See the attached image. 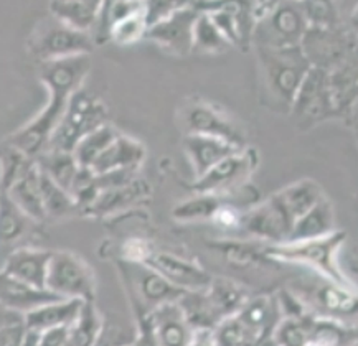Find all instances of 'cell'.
Instances as JSON below:
<instances>
[{"instance_id": "cell-1", "label": "cell", "mask_w": 358, "mask_h": 346, "mask_svg": "<svg viewBox=\"0 0 358 346\" xmlns=\"http://www.w3.org/2000/svg\"><path fill=\"white\" fill-rule=\"evenodd\" d=\"M90 71V55L41 63L40 80L48 89L47 104L29 124L12 134L7 138V144L31 159H36L41 152L47 150L50 138L62 121L71 96L83 89V82Z\"/></svg>"}, {"instance_id": "cell-2", "label": "cell", "mask_w": 358, "mask_h": 346, "mask_svg": "<svg viewBox=\"0 0 358 346\" xmlns=\"http://www.w3.org/2000/svg\"><path fill=\"white\" fill-rule=\"evenodd\" d=\"M345 239L347 234L337 229L329 236L310 239V241L266 246L264 254L271 261L301 266L330 282L345 285V287H358L348 279L345 271L338 264V252H341Z\"/></svg>"}, {"instance_id": "cell-3", "label": "cell", "mask_w": 358, "mask_h": 346, "mask_svg": "<svg viewBox=\"0 0 358 346\" xmlns=\"http://www.w3.org/2000/svg\"><path fill=\"white\" fill-rule=\"evenodd\" d=\"M258 53L266 89L282 104L292 108L297 92L312 68L302 46L281 50L258 48Z\"/></svg>"}, {"instance_id": "cell-4", "label": "cell", "mask_w": 358, "mask_h": 346, "mask_svg": "<svg viewBox=\"0 0 358 346\" xmlns=\"http://www.w3.org/2000/svg\"><path fill=\"white\" fill-rule=\"evenodd\" d=\"M108 121V108L98 98L86 91H76L71 96L68 108L58 127L55 129L47 149L71 152L76 149L83 137L88 136Z\"/></svg>"}, {"instance_id": "cell-5", "label": "cell", "mask_w": 358, "mask_h": 346, "mask_svg": "<svg viewBox=\"0 0 358 346\" xmlns=\"http://www.w3.org/2000/svg\"><path fill=\"white\" fill-rule=\"evenodd\" d=\"M47 290L59 298L93 302L96 275L83 257L70 251H53L47 274Z\"/></svg>"}, {"instance_id": "cell-6", "label": "cell", "mask_w": 358, "mask_h": 346, "mask_svg": "<svg viewBox=\"0 0 358 346\" xmlns=\"http://www.w3.org/2000/svg\"><path fill=\"white\" fill-rule=\"evenodd\" d=\"M309 25L302 12L301 3H278L268 18L256 23L251 41L258 48L281 50L301 46L304 41Z\"/></svg>"}, {"instance_id": "cell-7", "label": "cell", "mask_w": 358, "mask_h": 346, "mask_svg": "<svg viewBox=\"0 0 358 346\" xmlns=\"http://www.w3.org/2000/svg\"><path fill=\"white\" fill-rule=\"evenodd\" d=\"M29 46L30 52L41 63H48L91 55L94 50V41L90 34L70 29L53 18V22L45 23L41 25V30L35 31Z\"/></svg>"}, {"instance_id": "cell-8", "label": "cell", "mask_w": 358, "mask_h": 346, "mask_svg": "<svg viewBox=\"0 0 358 346\" xmlns=\"http://www.w3.org/2000/svg\"><path fill=\"white\" fill-rule=\"evenodd\" d=\"M122 279L126 280L129 295L134 297V305L141 308V317L145 318L160 305L178 302L185 292L173 287L164 277L144 264L122 261L119 264Z\"/></svg>"}, {"instance_id": "cell-9", "label": "cell", "mask_w": 358, "mask_h": 346, "mask_svg": "<svg viewBox=\"0 0 358 346\" xmlns=\"http://www.w3.org/2000/svg\"><path fill=\"white\" fill-rule=\"evenodd\" d=\"M294 223V216L289 213L278 193H274L268 200L245 211L241 229L258 241H266L268 246H279L287 243Z\"/></svg>"}, {"instance_id": "cell-10", "label": "cell", "mask_w": 358, "mask_h": 346, "mask_svg": "<svg viewBox=\"0 0 358 346\" xmlns=\"http://www.w3.org/2000/svg\"><path fill=\"white\" fill-rule=\"evenodd\" d=\"M259 164L258 152L255 149H243L208 170L203 177L196 178L194 185L195 193H213V195H228L245 187Z\"/></svg>"}, {"instance_id": "cell-11", "label": "cell", "mask_w": 358, "mask_h": 346, "mask_svg": "<svg viewBox=\"0 0 358 346\" xmlns=\"http://www.w3.org/2000/svg\"><path fill=\"white\" fill-rule=\"evenodd\" d=\"M199 12L190 3H185L165 20L149 27L145 40L154 41L165 52L185 57L194 50V25Z\"/></svg>"}, {"instance_id": "cell-12", "label": "cell", "mask_w": 358, "mask_h": 346, "mask_svg": "<svg viewBox=\"0 0 358 346\" xmlns=\"http://www.w3.org/2000/svg\"><path fill=\"white\" fill-rule=\"evenodd\" d=\"M144 266L157 272L169 284L182 292L205 290L213 280V277L203 267L172 252L154 251Z\"/></svg>"}, {"instance_id": "cell-13", "label": "cell", "mask_w": 358, "mask_h": 346, "mask_svg": "<svg viewBox=\"0 0 358 346\" xmlns=\"http://www.w3.org/2000/svg\"><path fill=\"white\" fill-rule=\"evenodd\" d=\"M319 277V275H317ZM319 285L312 290L310 300H304V307L317 312V318H327L345 323L358 318V287H345L319 277Z\"/></svg>"}, {"instance_id": "cell-14", "label": "cell", "mask_w": 358, "mask_h": 346, "mask_svg": "<svg viewBox=\"0 0 358 346\" xmlns=\"http://www.w3.org/2000/svg\"><path fill=\"white\" fill-rule=\"evenodd\" d=\"M183 124H185L187 136L195 134V136L218 137L238 147H245V136L240 127L212 104L195 103L188 106L183 114Z\"/></svg>"}, {"instance_id": "cell-15", "label": "cell", "mask_w": 358, "mask_h": 346, "mask_svg": "<svg viewBox=\"0 0 358 346\" xmlns=\"http://www.w3.org/2000/svg\"><path fill=\"white\" fill-rule=\"evenodd\" d=\"M142 320L155 346H187L194 330L188 325L178 302L160 305Z\"/></svg>"}, {"instance_id": "cell-16", "label": "cell", "mask_w": 358, "mask_h": 346, "mask_svg": "<svg viewBox=\"0 0 358 346\" xmlns=\"http://www.w3.org/2000/svg\"><path fill=\"white\" fill-rule=\"evenodd\" d=\"M52 254L53 251L35 246L20 247L7 257L0 272L34 287L47 289V274Z\"/></svg>"}, {"instance_id": "cell-17", "label": "cell", "mask_w": 358, "mask_h": 346, "mask_svg": "<svg viewBox=\"0 0 358 346\" xmlns=\"http://www.w3.org/2000/svg\"><path fill=\"white\" fill-rule=\"evenodd\" d=\"M183 149H185L187 159L190 161V167L194 170L196 180L203 177L208 170H212L215 165L227 159V157L238 154L245 147H238L218 137L188 134L183 138Z\"/></svg>"}, {"instance_id": "cell-18", "label": "cell", "mask_w": 358, "mask_h": 346, "mask_svg": "<svg viewBox=\"0 0 358 346\" xmlns=\"http://www.w3.org/2000/svg\"><path fill=\"white\" fill-rule=\"evenodd\" d=\"M34 219L18 210L6 192L0 190V269L13 251L25 247Z\"/></svg>"}, {"instance_id": "cell-19", "label": "cell", "mask_w": 358, "mask_h": 346, "mask_svg": "<svg viewBox=\"0 0 358 346\" xmlns=\"http://www.w3.org/2000/svg\"><path fill=\"white\" fill-rule=\"evenodd\" d=\"M58 295L38 289L0 272V307L24 318L27 313L58 300Z\"/></svg>"}, {"instance_id": "cell-20", "label": "cell", "mask_w": 358, "mask_h": 346, "mask_svg": "<svg viewBox=\"0 0 358 346\" xmlns=\"http://www.w3.org/2000/svg\"><path fill=\"white\" fill-rule=\"evenodd\" d=\"M236 317L245 326L255 346L273 335L278 323L281 322V313H279L276 300L266 297V295L248 298Z\"/></svg>"}, {"instance_id": "cell-21", "label": "cell", "mask_w": 358, "mask_h": 346, "mask_svg": "<svg viewBox=\"0 0 358 346\" xmlns=\"http://www.w3.org/2000/svg\"><path fill=\"white\" fill-rule=\"evenodd\" d=\"M86 302L75 298H58L47 305L24 315V325L29 331L43 333L53 329H71L80 317Z\"/></svg>"}, {"instance_id": "cell-22", "label": "cell", "mask_w": 358, "mask_h": 346, "mask_svg": "<svg viewBox=\"0 0 358 346\" xmlns=\"http://www.w3.org/2000/svg\"><path fill=\"white\" fill-rule=\"evenodd\" d=\"M2 192H6L8 198L18 206V210L29 216L30 219H34L35 223H40V221L47 218L43 210V201H41L40 168L35 159L27 165L24 172L13 180L10 187Z\"/></svg>"}, {"instance_id": "cell-23", "label": "cell", "mask_w": 358, "mask_h": 346, "mask_svg": "<svg viewBox=\"0 0 358 346\" xmlns=\"http://www.w3.org/2000/svg\"><path fill=\"white\" fill-rule=\"evenodd\" d=\"M145 159L144 145L134 140V138L121 134L111 145L104 150V154L94 161L93 170L94 175H106L119 170H139L142 161Z\"/></svg>"}, {"instance_id": "cell-24", "label": "cell", "mask_w": 358, "mask_h": 346, "mask_svg": "<svg viewBox=\"0 0 358 346\" xmlns=\"http://www.w3.org/2000/svg\"><path fill=\"white\" fill-rule=\"evenodd\" d=\"M334 231H337V228H335L334 206L327 200V196H325L314 208H310L306 215H302L299 219H296L291 234H289L287 243L319 239L329 236Z\"/></svg>"}, {"instance_id": "cell-25", "label": "cell", "mask_w": 358, "mask_h": 346, "mask_svg": "<svg viewBox=\"0 0 358 346\" xmlns=\"http://www.w3.org/2000/svg\"><path fill=\"white\" fill-rule=\"evenodd\" d=\"M203 292L206 302H208L210 308H212L213 315L217 317L218 323L223 318L236 315L240 312V308L246 303V300L250 298L248 297V292L240 284L228 279H215V277L212 284Z\"/></svg>"}, {"instance_id": "cell-26", "label": "cell", "mask_w": 358, "mask_h": 346, "mask_svg": "<svg viewBox=\"0 0 358 346\" xmlns=\"http://www.w3.org/2000/svg\"><path fill=\"white\" fill-rule=\"evenodd\" d=\"M48 8L55 20L70 27V29L91 35L96 20H98L101 2H93V0H86V2H80V0L59 2L58 0V2H50Z\"/></svg>"}, {"instance_id": "cell-27", "label": "cell", "mask_w": 358, "mask_h": 346, "mask_svg": "<svg viewBox=\"0 0 358 346\" xmlns=\"http://www.w3.org/2000/svg\"><path fill=\"white\" fill-rule=\"evenodd\" d=\"M38 168L52 178L58 187L70 193L73 182H75L76 175L80 173L81 165L78 164L75 155L71 152H62V150H52L47 149L45 152L35 159Z\"/></svg>"}, {"instance_id": "cell-28", "label": "cell", "mask_w": 358, "mask_h": 346, "mask_svg": "<svg viewBox=\"0 0 358 346\" xmlns=\"http://www.w3.org/2000/svg\"><path fill=\"white\" fill-rule=\"evenodd\" d=\"M228 195H213V193H195V196L178 203L172 210V218L180 223H195V221L213 219V216L229 200Z\"/></svg>"}, {"instance_id": "cell-29", "label": "cell", "mask_w": 358, "mask_h": 346, "mask_svg": "<svg viewBox=\"0 0 358 346\" xmlns=\"http://www.w3.org/2000/svg\"><path fill=\"white\" fill-rule=\"evenodd\" d=\"M278 196L286 205L294 219H299L302 215H306L310 208H314L322 198H325L322 187L310 178L287 185L286 188L278 192Z\"/></svg>"}, {"instance_id": "cell-30", "label": "cell", "mask_w": 358, "mask_h": 346, "mask_svg": "<svg viewBox=\"0 0 358 346\" xmlns=\"http://www.w3.org/2000/svg\"><path fill=\"white\" fill-rule=\"evenodd\" d=\"M121 136V132L111 124H103V126L94 129L88 136L83 137L76 149L73 150V155L78 160V164L85 168H91L96 160L104 154V150L113 144L116 138Z\"/></svg>"}, {"instance_id": "cell-31", "label": "cell", "mask_w": 358, "mask_h": 346, "mask_svg": "<svg viewBox=\"0 0 358 346\" xmlns=\"http://www.w3.org/2000/svg\"><path fill=\"white\" fill-rule=\"evenodd\" d=\"M40 190L41 201H43L45 216L50 218H63L71 215L76 210V203L73 196L62 187H58L52 178L40 170Z\"/></svg>"}, {"instance_id": "cell-32", "label": "cell", "mask_w": 358, "mask_h": 346, "mask_svg": "<svg viewBox=\"0 0 358 346\" xmlns=\"http://www.w3.org/2000/svg\"><path fill=\"white\" fill-rule=\"evenodd\" d=\"M103 330V320L93 307V302H86L83 310L70 329V341L73 346H96Z\"/></svg>"}, {"instance_id": "cell-33", "label": "cell", "mask_w": 358, "mask_h": 346, "mask_svg": "<svg viewBox=\"0 0 358 346\" xmlns=\"http://www.w3.org/2000/svg\"><path fill=\"white\" fill-rule=\"evenodd\" d=\"M314 317H287L281 318L273 331V338L279 346H307L310 336V329Z\"/></svg>"}, {"instance_id": "cell-34", "label": "cell", "mask_w": 358, "mask_h": 346, "mask_svg": "<svg viewBox=\"0 0 358 346\" xmlns=\"http://www.w3.org/2000/svg\"><path fill=\"white\" fill-rule=\"evenodd\" d=\"M229 46L208 13H199L194 25V50L201 53H222Z\"/></svg>"}, {"instance_id": "cell-35", "label": "cell", "mask_w": 358, "mask_h": 346, "mask_svg": "<svg viewBox=\"0 0 358 346\" xmlns=\"http://www.w3.org/2000/svg\"><path fill=\"white\" fill-rule=\"evenodd\" d=\"M147 29H149V25H147L144 15V6H142L139 12L132 13L113 27L111 34H109V41L119 46L139 43V41L145 40Z\"/></svg>"}, {"instance_id": "cell-36", "label": "cell", "mask_w": 358, "mask_h": 346, "mask_svg": "<svg viewBox=\"0 0 358 346\" xmlns=\"http://www.w3.org/2000/svg\"><path fill=\"white\" fill-rule=\"evenodd\" d=\"M218 346H255L236 315L223 318L213 329Z\"/></svg>"}, {"instance_id": "cell-37", "label": "cell", "mask_w": 358, "mask_h": 346, "mask_svg": "<svg viewBox=\"0 0 358 346\" xmlns=\"http://www.w3.org/2000/svg\"><path fill=\"white\" fill-rule=\"evenodd\" d=\"M307 25L309 29L329 30V27L334 23V7L329 2H307L302 6Z\"/></svg>"}, {"instance_id": "cell-38", "label": "cell", "mask_w": 358, "mask_h": 346, "mask_svg": "<svg viewBox=\"0 0 358 346\" xmlns=\"http://www.w3.org/2000/svg\"><path fill=\"white\" fill-rule=\"evenodd\" d=\"M217 247L224 254V257H227L231 264H236V266H246V264H251V262H256L261 254L256 251L255 246H251V244H243V243H231V244L223 243Z\"/></svg>"}, {"instance_id": "cell-39", "label": "cell", "mask_w": 358, "mask_h": 346, "mask_svg": "<svg viewBox=\"0 0 358 346\" xmlns=\"http://www.w3.org/2000/svg\"><path fill=\"white\" fill-rule=\"evenodd\" d=\"M187 2H144V15L147 25L152 27L155 23L165 20L173 12L178 10Z\"/></svg>"}, {"instance_id": "cell-40", "label": "cell", "mask_w": 358, "mask_h": 346, "mask_svg": "<svg viewBox=\"0 0 358 346\" xmlns=\"http://www.w3.org/2000/svg\"><path fill=\"white\" fill-rule=\"evenodd\" d=\"M27 329L24 320H18L0 329V346H24Z\"/></svg>"}, {"instance_id": "cell-41", "label": "cell", "mask_w": 358, "mask_h": 346, "mask_svg": "<svg viewBox=\"0 0 358 346\" xmlns=\"http://www.w3.org/2000/svg\"><path fill=\"white\" fill-rule=\"evenodd\" d=\"M38 346H73L70 329H53L38 333Z\"/></svg>"}, {"instance_id": "cell-42", "label": "cell", "mask_w": 358, "mask_h": 346, "mask_svg": "<svg viewBox=\"0 0 358 346\" xmlns=\"http://www.w3.org/2000/svg\"><path fill=\"white\" fill-rule=\"evenodd\" d=\"M187 346H218L213 329H194Z\"/></svg>"}, {"instance_id": "cell-43", "label": "cell", "mask_w": 358, "mask_h": 346, "mask_svg": "<svg viewBox=\"0 0 358 346\" xmlns=\"http://www.w3.org/2000/svg\"><path fill=\"white\" fill-rule=\"evenodd\" d=\"M24 346H38V333L27 330V335H25V340H24Z\"/></svg>"}, {"instance_id": "cell-44", "label": "cell", "mask_w": 358, "mask_h": 346, "mask_svg": "<svg viewBox=\"0 0 358 346\" xmlns=\"http://www.w3.org/2000/svg\"><path fill=\"white\" fill-rule=\"evenodd\" d=\"M350 20H352V27L355 29V31L358 34V6L355 7V10H353Z\"/></svg>"}]
</instances>
